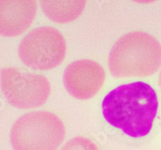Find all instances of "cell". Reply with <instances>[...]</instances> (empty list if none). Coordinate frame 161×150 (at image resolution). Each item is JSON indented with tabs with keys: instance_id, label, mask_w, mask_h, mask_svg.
<instances>
[{
	"instance_id": "obj_1",
	"label": "cell",
	"mask_w": 161,
	"mask_h": 150,
	"mask_svg": "<svg viewBox=\"0 0 161 150\" xmlns=\"http://www.w3.org/2000/svg\"><path fill=\"white\" fill-rule=\"evenodd\" d=\"M158 108L156 92L143 81L116 87L102 103L106 122L133 138L143 137L151 132Z\"/></svg>"
},
{
	"instance_id": "obj_2",
	"label": "cell",
	"mask_w": 161,
	"mask_h": 150,
	"mask_svg": "<svg viewBox=\"0 0 161 150\" xmlns=\"http://www.w3.org/2000/svg\"><path fill=\"white\" fill-rule=\"evenodd\" d=\"M160 67V44L144 31H131L121 36L109 54V70L118 79L151 76Z\"/></svg>"
},
{
	"instance_id": "obj_3",
	"label": "cell",
	"mask_w": 161,
	"mask_h": 150,
	"mask_svg": "<svg viewBox=\"0 0 161 150\" xmlns=\"http://www.w3.org/2000/svg\"><path fill=\"white\" fill-rule=\"evenodd\" d=\"M65 136V126L58 116L48 111H35L15 121L10 141L14 150H57Z\"/></svg>"
},
{
	"instance_id": "obj_4",
	"label": "cell",
	"mask_w": 161,
	"mask_h": 150,
	"mask_svg": "<svg viewBox=\"0 0 161 150\" xmlns=\"http://www.w3.org/2000/svg\"><path fill=\"white\" fill-rule=\"evenodd\" d=\"M67 53L64 35L53 27H40L23 38L18 48L20 60L28 68L47 71L62 64Z\"/></svg>"
},
{
	"instance_id": "obj_5",
	"label": "cell",
	"mask_w": 161,
	"mask_h": 150,
	"mask_svg": "<svg viewBox=\"0 0 161 150\" xmlns=\"http://www.w3.org/2000/svg\"><path fill=\"white\" fill-rule=\"evenodd\" d=\"M0 87L6 101L19 109L43 106L52 92L51 84L47 77L14 67L0 71Z\"/></svg>"
},
{
	"instance_id": "obj_6",
	"label": "cell",
	"mask_w": 161,
	"mask_h": 150,
	"mask_svg": "<svg viewBox=\"0 0 161 150\" xmlns=\"http://www.w3.org/2000/svg\"><path fill=\"white\" fill-rule=\"evenodd\" d=\"M106 81V72L100 64L81 59L66 67L63 83L70 96L80 101H87L97 95Z\"/></svg>"
},
{
	"instance_id": "obj_7",
	"label": "cell",
	"mask_w": 161,
	"mask_h": 150,
	"mask_svg": "<svg viewBox=\"0 0 161 150\" xmlns=\"http://www.w3.org/2000/svg\"><path fill=\"white\" fill-rule=\"evenodd\" d=\"M36 13V0H0V35H21L31 27Z\"/></svg>"
},
{
	"instance_id": "obj_8",
	"label": "cell",
	"mask_w": 161,
	"mask_h": 150,
	"mask_svg": "<svg viewBox=\"0 0 161 150\" xmlns=\"http://www.w3.org/2000/svg\"><path fill=\"white\" fill-rule=\"evenodd\" d=\"M44 15L57 24H68L81 15L86 0H40Z\"/></svg>"
},
{
	"instance_id": "obj_9",
	"label": "cell",
	"mask_w": 161,
	"mask_h": 150,
	"mask_svg": "<svg viewBox=\"0 0 161 150\" xmlns=\"http://www.w3.org/2000/svg\"><path fill=\"white\" fill-rule=\"evenodd\" d=\"M60 150H99V148L90 138L77 136L69 140Z\"/></svg>"
},
{
	"instance_id": "obj_10",
	"label": "cell",
	"mask_w": 161,
	"mask_h": 150,
	"mask_svg": "<svg viewBox=\"0 0 161 150\" xmlns=\"http://www.w3.org/2000/svg\"><path fill=\"white\" fill-rule=\"evenodd\" d=\"M132 1L141 4H150L154 2H156V0H132Z\"/></svg>"
},
{
	"instance_id": "obj_11",
	"label": "cell",
	"mask_w": 161,
	"mask_h": 150,
	"mask_svg": "<svg viewBox=\"0 0 161 150\" xmlns=\"http://www.w3.org/2000/svg\"><path fill=\"white\" fill-rule=\"evenodd\" d=\"M159 88L161 89V71L160 73H159Z\"/></svg>"
}]
</instances>
